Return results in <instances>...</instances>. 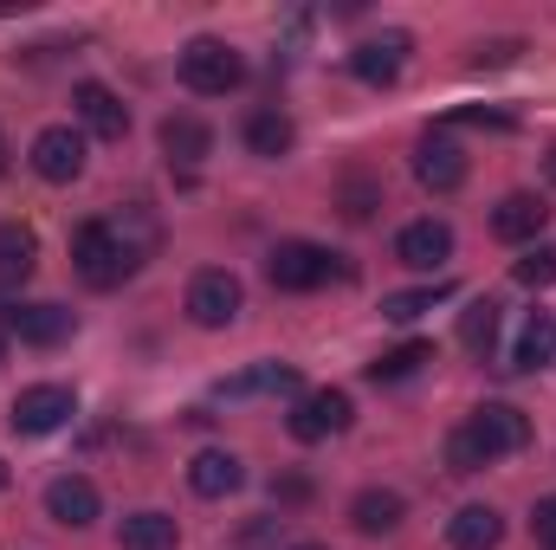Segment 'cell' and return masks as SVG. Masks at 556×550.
I'll return each mask as SVG.
<instances>
[{
  "label": "cell",
  "instance_id": "obj_35",
  "mask_svg": "<svg viewBox=\"0 0 556 550\" xmlns=\"http://www.w3.org/2000/svg\"><path fill=\"white\" fill-rule=\"evenodd\" d=\"M551 182H556V149H551Z\"/></svg>",
  "mask_w": 556,
  "mask_h": 550
},
{
  "label": "cell",
  "instance_id": "obj_16",
  "mask_svg": "<svg viewBox=\"0 0 556 550\" xmlns=\"http://www.w3.org/2000/svg\"><path fill=\"white\" fill-rule=\"evenodd\" d=\"M188 486H194L201 499H227V492H240V486H247V466H240L227 447H207V453H194V460H188Z\"/></svg>",
  "mask_w": 556,
  "mask_h": 550
},
{
  "label": "cell",
  "instance_id": "obj_11",
  "mask_svg": "<svg viewBox=\"0 0 556 550\" xmlns=\"http://www.w3.org/2000/svg\"><path fill=\"white\" fill-rule=\"evenodd\" d=\"M415 175H420V188H433V195H453L459 182H466V149L453 137H420V149H415Z\"/></svg>",
  "mask_w": 556,
  "mask_h": 550
},
{
  "label": "cell",
  "instance_id": "obj_29",
  "mask_svg": "<svg viewBox=\"0 0 556 550\" xmlns=\"http://www.w3.org/2000/svg\"><path fill=\"white\" fill-rule=\"evenodd\" d=\"M343 214H350V221H369V214H376V188H369L363 175L343 182Z\"/></svg>",
  "mask_w": 556,
  "mask_h": 550
},
{
  "label": "cell",
  "instance_id": "obj_20",
  "mask_svg": "<svg viewBox=\"0 0 556 550\" xmlns=\"http://www.w3.org/2000/svg\"><path fill=\"white\" fill-rule=\"evenodd\" d=\"M207 149H214V130H207L201 117H162V155H168V162L194 168Z\"/></svg>",
  "mask_w": 556,
  "mask_h": 550
},
{
  "label": "cell",
  "instance_id": "obj_14",
  "mask_svg": "<svg viewBox=\"0 0 556 550\" xmlns=\"http://www.w3.org/2000/svg\"><path fill=\"white\" fill-rule=\"evenodd\" d=\"M402 65H408V33H382V39H363V46L350 52V72H356L363 85H395Z\"/></svg>",
  "mask_w": 556,
  "mask_h": 550
},
{
  "label": "cell",
  "instance_id": "obj_27",
  "mask_svg": "<svg viewBox=\"0 0 556 550\" xmlns=\"http://www.w3.org/2000/svg\"><path fill=\"white\" fill-rule=\"evenodd\" d=\"M440 298H453L446 278H440V285H420V291H395V298H382V317H389V324H415L420 311H433Z\"/></svg>",
  "mask_w": 556,
  "mask_h": 550
},
{
  "label": "cell",
  "instance_id": "obj_38",
  "mask_svg": "<svg viewBox=\"0 0 556 550\" xmlns=\"http://www.w3.org/2000/svg\"><path fill=\"white\" fill-rule=\"evenodd\" d=\"M0 357H7V350H0Z\"/></svg>",
  "mask_w": 556,
  "mask_h": 550
},
{
  "label": "cell",
  "instance_id": "obj_13",
  "mask_svg": "<svg viewBox=\"0 0 556 550\" xmlns=\"http://www.w3.org/2000/svg\"><path fill=\"white\" fill-rule=\"evenodd\" d=\"M395 260L415 266V273H433L440 260H453V227L446 221H408L395 234Z\"/></svg>",
  "mask_w": 556,
  "mask_h": 550
},
{
  "label": "cell",
  "instance_id": "obj_7",
  "mask_svg": "<svg viewBox=\"0 0 556 550\" xmlns=\"http://www.w3.org/2000/svg\"><path fill=\"white\" fill-rule=\"evenodd\" d=\"M356 421V409H350V396L343 389H317V396H304L298 409H291V440H330V434H343Z\"/></svg>",
  "mask_w": 556,
  "mask_h": 550
},
{
  "label": "cell",
  "instance_id": "obj_18",
  "mask_svg": "<svg viewBox=\"0 0 556 550\" xmlns=\"http://www.w3.org/2000/svg\"><path fill=\"white\" fill-rule=\"evenodd\" d=\"M446 538H453V550H498L505 545V518L492 505H466V512H453Z\"/></svg>",
  "mask_w": 556,
  "mask_h": 550
},
{
  "label": "cell",
  "instance_id": "obj_24",
  "mask_svg": "<svg viewBox=\"0 0 556 550\" xmlns=\"http://www.w3.org/2000/svg\"><path fill=\"white\" fill-rule=\"evenodd\" d=\"M291 142H298V130H291V117H285V111H253V117H247V149H253V155L278 162Z\"/></svg>",
  "mask_w": 556,
  "mask_h": 550
},
{
  "label": "cell",
  "instance_id": "obj_34",
  "mask_svg": "<svg viewBox=\"0 0 556 550\" xmlns=\"http://www.w3.org/2000/svg\"><path fill=\"white\" fill-rule=\"evenodd\" d=\"M291 550H330V545H291Z\"/></svg>",
  "mask_w": 556,
  "mask_h": 550
},
{
  "label": "cell",
  "instance_id": "obj_37",
  "mask_svg": "<svg viewBox=\"0 0 556 550\" xmlns=\"http://www.w3.org/2000/svg\"><path fill=\"white\" fill-rule=\"evenodd\" d=\"M0 168H7V149H0Z\"/></svg>",
  "mask_w": 556,
  "mask_h": 550
},
{
  "label": "cell",
  "instance_id": "obj_30",
  "mask_svg": "<svg viewBox=\"0 0 556 550\" xmlns=\"http://www.w3.org/2000/svg\"><path fill=\"white\" fill-rule=\"evenodd\" d=\"M278 538H285V518H253L240 532V550H278Z\"/></svg>",
  "mask_w": 556,
  "mask_h": 550
},
{
  "label": "cell",
  "instance_id": "obj_9",
  "mask_svg": "<svg viewBox=\"0 0 556 550\" xmlns=\"http://www.w3.org/2000/svg\"><path fill=\"white\" fill-rule=\"evenodd\" d=\"M46 518H52V525H65V532L98 525V486H91L85 473H59V479L46 486Z\"/></svg>",
  "mask_w": 556,
  "mask_h": 550
},
{
  "label": "cell",
  "instance_id": "obj_28",
  "mask_svg": "<svg viewBox=\"0 0 556 550\" xmlns=\"http://www.w3.org/2000/svg\"><path fill=\"white\" fill-rule=\"evenodd\" d=\"M518 285H531V291L556 285V247H538V253H525V260H518Z\"/></svg>",
  "mask_w": 556,
  "mask_h": 550
},
{
  "label": "cell",
  "instance_id": "obj_26",
  "mask_svg": "<svg viewBox=\"0 0 556 550\" xmlns=\"http://www.w3.org/2000/svg\"><path fill=\"white\" fill-rule=\"evenodd\" d=\"M420 363H433V343H402V350H382L369 363V383H408Z\"/></svg>",
  "mask_w": 556,
  "mask_h": 550
},
{
  "label": "cell",
  "instance_id": "obj_8",
  "mask_svg": "<svg viewBox=\"0 0 556 550\" xmlns=\"http://www.w3.org/2000/svg\"><path fill=\"white\" fill-rule=\"evenodd\" d=\"M33 168H39V182H78L85 175V137L72 124L39 130L33 137Z\"/></svg>",
  "mask_w": 556,
  "mask_h": 550
},
{
  "label": "cell",
  "instance_id": "obj_10",
  "mask_svg": "<svg viewBox=\"0 0 556 550\" xmlns=\"http://www.w3.org/2000/svg\"><path fill=\"white\" fill-rule=\"evenodd\" d=\"M72 111H78V124L91 130V137H124L130 130V111H124V98L111 91V85H98V78H85V85H72Z\"/></svg>",
  "mask_w": 556,
  "mask_h": 550
},
{
  "label": "cell",
  "instance_id": "obj_15",
  "mask_svg": "<svg viewBox=\"0 0 556 550\" xmlns=\"http://www.w3.org/2000/svg\"><path fill=\"white\" fill-rule=\"evenodd\" d=\"M544 227H551V208H544L538 195H505V201L492 208V234H498V240H511V247L538 240Z\"/></svg>",
  "mask_w": 556,
  "mask_h": 550
},
{
  "label": "cell",
  "instance_id": "obj_12",
  "mask_svg": "<svg viewBox=\"0 0 556 550\" xmlns=\"http://www.w3.org/2000/svg\"><path fill=\"white\" fill-rule=\"evenodd\" d=\"M0 317H7V330L20 343H39V350H52V343L72 337V311L65 304H7Z\"/></svg>",
  "mask_w": 556,
  "mask_h": 550
},
{
  "label": "cell",
  "instance_id": "obj_1",
  "mask_svg": "<svg viewBox=\"0 0 556 550\" xmlns=\"http://www.w3.org/2000/svg\"><path fill=\"white\" fill-rule=\"evenodd\" d=\"M149 253H155V221H149V208H124V214H111V221H85V227L72 234V266H78V278H85L91 291L124 285Z\"/></svg>",
  "mask_w": 556,
  "mask_h": 550
},
{
  "label": "cell",
  "instance_id": "obj_22",
  "mask_svg": "<svg viewBox=\"0 0 556 550\" xmlns=\"http://www.w3.org/2000/svg\"><path fill=\"white\" fill-rule=\"evenodd\" d=\"M291 389H298V370H291V363H260V370L220 383L227 402H240V396H291Z\"/></svg>",
  "mask_w": 556,
  "mask_h": 550
},
{
  "label": "cell",
  "instance_id": "obj_32",
  "mask_svg": "<svg viewBox=\"0 0 556 550\" xmlns=\"http://www.w3.org/2000/svg\"><path fill=\"white\" fill-rule=\"evenodd\" d=\"M273 492H278V505H304L311 499V479L304 473H285V479H273Z\"/></svg>",
  "mask_w": 556,
  "mask_h": 550
},
{
  "label": "cell",
  "instance_id": "obj_4",
  "mask_svg": "<svg viewBox=\"0 0 556 550\" xmlns=\"http://www.w3.org/2000/svg\"><path fill=\"white\" fill-rule=\"evenodd\" d=\"M337 273H343L337 253H324L311 240H278L273 260H266V278H273L278 291H317V285H330Z\"/></svg>",
  "mask_w": 556,
  "mask_h": 550
},
{
  "label": "cell",
  "instance_id": "obj_33",
  "mask_svg": "<svg viewBox=\"0 0 556 550\" xmlns=\"http://www.w3.org/2000/svg\"><path fill=\"white\" fill-rule=\"evenodd\" d=\"M505 59H518V39H498V46H479L472 52V65H505Z\"/></svg>",
  "mask_w": 556,
  "mask_h": 550
},
{
  "label": "cell",
  "instance_id": "obj_21",
  "mask_svg": "<svg viewBox=\"0 0 556 550\" xmlns=\"http://www.w3.org/2000/svg\"><path fill=\"white\" fill-rule=\"evenodd\" d=\"M181 545V525L168 512H130L124 532H117V550H175Z\"/></svg>",
  "mask_w": 556,
  "mask_h": 550
},
{
  "label": "cell",
  "instance_id": "obj_31",
  "mask_svg": "<svg viewBox=\"0 0 556 550\" xmlns=\"http://www.w3.org/2000/svg\"><path fill=\"white\" fill-rule=\"evenodd\" d=\"M531 532H538V545H544V550H556V492H551V499H538Z\"/></svg>",
  "mask_w": 556,
  "mask_h": 550
},
{
  "label": "cell",
  "instance_id": "obj_36",
  "mask_svg": "<svg viewBox=\"0 0 556 550\" xmlns=\"http://www.w3.org/2000/svg\"><path fill=\"white\" fill-rule=\"evenodd\" d=\"M0 486H7V466H0Z\"/></svg>",
  "mask_w": 556,
  "mask_h": 550
},
{
  "label": "cell",
  "instance_id": "obj_17",
  "mask_svg": "<svg viewBox=\"0 0 556 550\" xmlns=\"http://www.w3.org/2000/svg\"><path fill=\"white\" fill-rule=\"evenodd\" d=\"M408 518V505H402V492H382V486H369V492H356V505H350V525L363 532V538H389L395 525Z\"/></svg>",
  "mask_w": 556,
  "mask_h": 550
},
{
  "label": "cell",
  "instance_id": "obj_6",
  "mask_svg": "<svg viewBox=\"0 0 556 550\" xmlns=\"http://www.w3.org/2000/svg\"><path fill=\"white\" fill-rule=\"evenodd\" d=\"M240 298H247V291H240L233 273H220V266H214V273H194V285H188V317H194L201 330H227V324L240 317Z\"/></svg>",
  "mask_w": 556,
  "mask_h": 550
},
{
  "label": "cell",
  "instance_id": "obj_23",
  "mask_svg": "<svg viewBox=\"0 0 556 550\" xmlns=\"http://www.w3.org/2000/svg\"><path fill=\"white\" fill-rule=\"evenodd\" d=\"M498 298H472L466 311H459V343L472 350V357H492V343H498Z\"/></svg>",
  "mask_w": 556,
  "mask_h": 550
},
{
  "label": "cell",
  "instance_id": "obj_3",
  "mask_svg": "<svg viewBox=\"0 0 556 550\" xmlns=\"http://www.w3.org/2000/svg\"><path fill=\"white\" fill-rule=\"evenodd\" d=\"M240 78H247V59L227 39H188L181 46V85L194 98H227V91H240Z\"/></svg>",
  "mask_w": 556,
  "mask_h": 550
},
{
  "label": "cell",
  "instance_id": "obj_5",
  "mask_svg": "<svg viewBox=\"0 0 556 550\" xmlns=\"http://www.w3.org/2000/svg\"><path fill=\"white\" fill-rule=\"evenodd\" d=\"M72 414H78V396H72L65 383H33V389H20V396H13L7 421H13L20 434H59Z\"/></svg>",
  "mask_w": 556,
  "mask_h": 550
},
{
  "label": "cell",
  "instance_id": "obj_19",
  "mask_svg": "<svg viewBox=\"0 0 556 550\" xmlns=\"http://www.w3.org/2000/svg\"><path fill=\"white\" fill-rule=\"evenodd\" d=\"M556 363V317L551 311H531L525 330H518V350H511V370H551Z\"/></svg>",
  "mask_w": 556,
  "mask_h": 550
},
{
  "label": "cell",
  "instance_id": "obj_25",
  "mask_svg": "<svg viewBox=\"0 0 556 550\" xmlns=\"http://www.w3.org/2000/svg\"><path fill=\"white\" fill-rule=\"evenodd\" d=\"M33 260H39V240H33V227L7 221V227H0V285H20V278L33 273Z\"/></svg>",
  "mask_w": 556,
  "mask_h": 550
},
{
  "label": "cell",
  "instance_id": "obj_2",
  "mask_svg": "<svg viewBox=\"0 0 556 550\" xmlns=\"http://www.w3.org/2000/svg\"><path fill=\"white\" fill-rule=\"evenodd\" d=\"M531 440V421L511 409V402H485V409H472L453 434H446V466L453 473H485L492 460H505V453H518Z\"/></svg>",
  "mask_w": 556,
  "mask_h": 550
}]
</instances>
